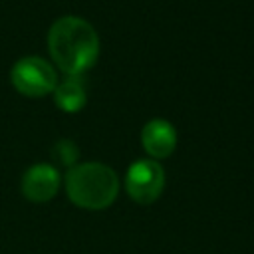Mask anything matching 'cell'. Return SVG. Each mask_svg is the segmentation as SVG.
Instances as JSON below:
<instances>
[{"label": "cell", "mask_w": 254, "mask_h": 254, "mask_svg": "<svg viewBox=\"0 0 254 254\" xmlns=\"http://www.w3.org/2000/svg\"><path fill=\"white\" fill-rule=\"evenodd\" d=\"M165 187V171L153 159H139L129 165L125 175V189L137 202H153Z\"/></svg>", "instance_id": "277c9868"}, {"label": "cell", "mask_w": 254, "mask_h": 254, "mask_svg": "<svg viewBox=\"0 0 254 254\" xmlns=\"http://www.w3.org/2000/svg\"><path fill=\"white\" fill-rule=\"evenodd\" d=\"M85 87L79 75H67L64 81H60L54 89L56 105L67 113L79 111L85 105Z\"/></svg>", "instance_id": "52a82bcc"}, {"label": "cell", "mask_w": 254, "mask_h": 254, "mask_svg": "<svg viewBox=\"0 0 254 254\" xmlns=\"http://www.w3.org/2000/svg\"><path fill=\"white\" fill-rule=\"evenodd\" d=\"M141 143L151 159H165L177 147V131L167 119H151L141 131Z\"/></svg>", "instance_id": "8992f818"}, {"label": "cell", "mask_w": 254, "mask_h": 254, "mask_svg": "<svg viewBox=\"0 0 254 254\" xmlns=\"http://www.w3.org/2000/svg\"><path fill=\"white\" fill-rule=\"evenodd\" d=\"M60 189V173L48 163L32 165L22 177V192L32 202L50 200Z\"/></svg>", "instance_id": "5b68a950"}, {"label": "cell", "mask_w": 254, "mask_h": 254, "mask_svg": "<svg viewBox=\"0 0 254 254\" xmlns=\"http://www.w3.org/2000/svg\"><path fill=\"white\" fill-rule=\"evenodd\" d=\"M10 79H12V85L16 87V91H20L22 95H28V97L46 95V93L54 91L58 85L56 69L52 67V64L42 58H36V56L18 60L12 67Z\"/></svg>", "instance_id": "3957f363"}, {"label": "cell", "mask_w": 254, "mask_h": 254, "mask_svg": "<svg viewBox=\"0 0 254 254\" xmlns=\"http://www.w3.org/2000/svg\"><path fill=\"white\" fill-rule=\"evenodd\" d=\"M48 50L65 75H81L97 60L99 38L87 20L64 16L50 28Z\"/></svg>", "instance_id": "6da1fadb"}, {"label": "cell", "mask_w": 254, "mask_h": 254, "mask_svg": "<svg viewBox=\"0 0 254 254\" xmlns=\"http://www.w3.org/2000/svg\"><path fill=\"white\" fill-rule=\"evenodd\" d=\"M52 157L58 165L62 167H73L77 157H79V151H77V145L69 139H60L54 149H52Z\"/></svg>", "instance_id": "ba28073f"}, {"label": "cell", "mask_w": 254, "mask_h": 254, "mask_svg": "<svg viewBox=\"0 0 254 254\" xmlns=\"http://www.w3.org/2000/svg\"><path fill=\"white\" fill-rule=\"evenodd\" d=\"M65 192L77 206L99 210L115 200L119 179L115 171L103 163L73 165L65 175Z\"/></svg>", "instance_id": "7a4b0ae2"}]
</instances>
